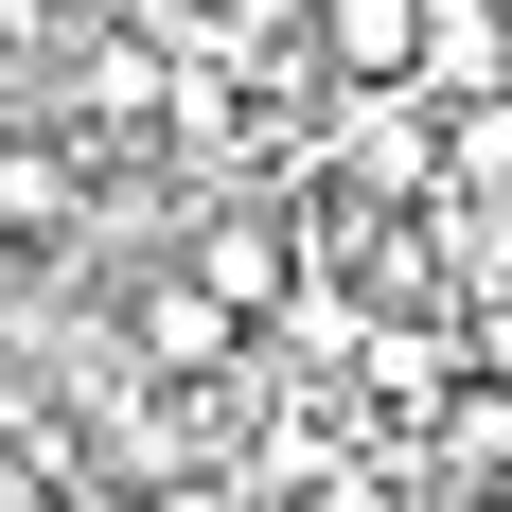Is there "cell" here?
<instances>
[{
	"label": "cell",
	"instance_id": "1",
	"mask_svg": "<svg viewBox=\"0 0 512 512\" xmlns=\"http://www.w3.org/2000/svg\"><path fill=\"white\" fill-rule=\"evenodd\" d=\"M195 283L248 336H301V301H318V230H301V195H195Z\"/></svg>",
	"mask_w": 512,
	"mask_h": 512
},
{
	"label": "cell",
	"instance_id": "2",
	"mask_svg": "<svg viewBox=\"0 0 512 512\" xmlns=\"http://www.w3.org/2000/svg\"><path fill=\"white\" fill-rule=\"evenodd\" d=\"M71 230H89V142H71V124H0V265H36V248H71Z\"/></svg>",
	"mask_w": 512,
	"mask_h": 512
},
{
	"label": "cell",
	"instance_id": "3",
	"mask_svg": "<svg viewBox=\"0 0 512 512\" xmlns=\"http://www.w3.org/2000/svg\"><path fill=\"white\" fill-rule=\"evenodd\" d=\"M301 36H318V89H424L442 0H301Z\"/></svg>",
	"mask_w": 512,
	"mask_h": 512
},
{
	"label": "cell",
	"instance_id": "4",
	"mask_svg": "<svg viewBox=\"0 0 512 512\" xmlns=\"http://www.w3.org/2000/svg\"><path fill=\"white\" fill-rule=\"evenodd\" d=\"M424 89H442V106H495V89H512V0H442V36H424Z\"/></svg>",
	"mask_w": 512,
	"mask_h": 512
},
{
	"label": "cell",
	"instance_id": "5",
	"mask_svg": "<svg viewBox=\"0 0 512 512\" xmlns=\"http://www.w3.org/2000/svg\"><path fill=\"white\" fill-rule=\"evenodd\" d=\"M460 371H495V389H512V301H477V318H460Z\"/></svg>",
	"mask_w": 512,
	"mask_h": 512
},
{
	"label": "cell",
	"instance_id": "6",
	"mask_svg": "<svg viewBox=\"0 0 512 512\" xmlns=\"http://www.w3.org/2000/svg\"><path fill=\"white\" fill-rule=\"evenodd\" d=\"M477 512H512V460H495V477H477Z\"/></svg>",
	"mask_w": 512,
	"mask_h": 512
}]
</instances>
